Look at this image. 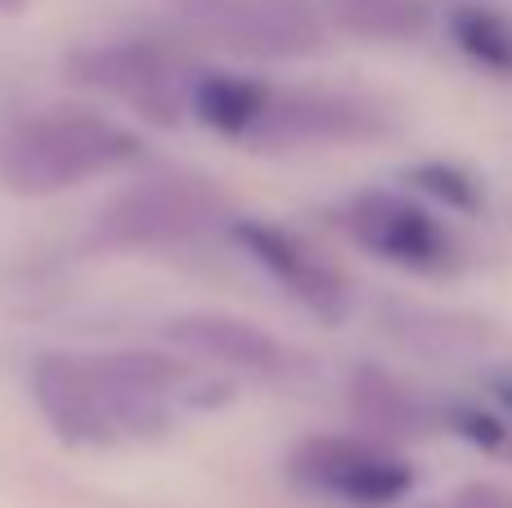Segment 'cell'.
I'll return each instance as SVG.
<instances>
[{
    "label": "cell",
    "instance_id": "6da1fadb",
    "mask_svg": "<svg viewBox=\"0 0 512 508\" xmlns=\"http://www.w3.org/2000/svg\"><path fill=\"white\" fill-rule=\"evenodd\" d=\"M221 392L194 365L162 356H45L32 369V401L41 419L72 446H122L162 437L180 410Z\"/></svg>",
    "mask_w": 512,
    "mask_h": 508
},
{
    "label": "cell",
    "instance_id": "7a4b0ae2",
    "mask_svg": "<svg viewBox=\"0 0 512 508\" xmlns=\"http://www.w3.org/2000/svg\"><path fill=\"white\" fill-rule=\"evenodd\" d=\"M140 158V140L90 108H45L0 144V180L14 194L50 198Z\"/></svg>",
    "mask_w": 512,
    "mask_h": 508
},
{
    "label": "cell",
    "instance_id": "3957f363",
    "mask_svg": "<svg viewBox=\"0 0 512 508\" xmlns=\"http://www.w3.org/2000/svg\"><path fill=\"white\" fill-rule=\"evenodd\" d=\"M292 477L346 508H396L414 491V464L373 437H310L292 450Z\"/></svg>",
    "mask_w": 512,
    "mask_h": 508
},
{
    "label": "cell",
    "instance_id": "277c9868",
    "mask_svg": "<svg viewBox=\"0 0 512 508\" xmlns=\"http://www.w3.org/2000/svg\"><path fill=\"white\" fill-rule=\"evenodd\" d=\"M72 77L81 86L131 104L135 113H144L158 126H176L194 95V81L180 72V63L149 41L90 45V50L72 54Z\"/></svg>",
    "mask_w": 512,
    "mask_h": 508
},
{
    "label": "cell",
    "instance_id": "5b68a950",
    "mask_svg": "<svg viewBox=\"0 0 512 508\" xmlns=\"http://www.w3.org/2000/svg\"><path fill=\"white\" fill-rule=\"evenodd\" d=\"M346 230L364 252H373L387 266L414 270V275H441L459 257L445 221H436L423 203L391 194V189H369L355 198L346 207Z\"/></svg>",
    "mask_w": 512,
    "mask_h": 508
},
{
    "label": "cell",
    "instance_id": "8992f818",
    "mask_svg": "<svg viewBox=\"0 0 512 508\" xmlns=\"http://www.w3.org/2000/svg\"><path fill=\"white\" fill-rule=\"evenodd\" d=\"M207 36L256 59H301L324 45V14L306 0H189Z\"/></svg>",
    "mask_w": 512,
    "mask_h": 508
},
{
    "label": "cell",
    "instance_id": "52a82bcc",
    "mask_svg": "<svg viewBox=\"0 0 512 508\" xmlns=\"http://www.w3.org/2000/svg\"><path fill=\"white\" fill-rule=\"evenodd\" d=\"M216 198L189 180H144L99 212V239L117 248H162L212 230Z\"/></svg>",
    "mask_w": 512,
    "mask_h": 508
},
{
    "label": "cell",
    "instance_id": "ba28073f",
    "mask_svg": "<svg viewBox=\"0 0 512 508\" xmlns=\"http://www.w3.org/2000/svg\"><path fill=\"white\" fill-rule=\"evenodd\" d=\"M239 243L252 252V261L310 315L319 320H342L346 315V279L328 266L319 252H310L297 234L279 230L265 221H239L234 225Z\"/></svg>",
    "mask_w": 512,
    "mask_h": 508
},
{
    "label": "cell",
    "instance_id": "9c48e42d",
    "mask_svg": "<svg viewBox=\"0 0 512 508\" xmlns=\"http://www.w3.org/2000/svg\"><path fill=\"white\" fill-rule=\"evenodd\" d=\"M382 126L378 108L351 95H324V90H270L265 113L252 140L261 144H333L364 140Z\"/></svg>",
    "mask_w": 512,
    "mask_h": 508
},
{
    "label": "cell",
    "instance_id": "30bf717a",
    "mask_svg": "<svg viewBox=\"0 0 512 508\" xmlns=\"http://www.w3.org/2000/svg\"><path fill=\"white\" fill-rule=\"evenodd\" d=\"M167 342L176 351H185V356L203 360V365L234 369V374L270 378V374H283V365H288V351H283L279 338H270L261 324L239 320V315H221V311L176 315L167 324Z\"/></svg>",
    "mask_w": 512,
    "mask_h": 508
},
{
    "label": "cell",
    "instance_id": "8fae6325",
    "mask_svg": "<svg viewBox=\"0 0 512 508\" xmlns=\"http://www.w3.org/2000/svg\"><path fill=\"white\" fill-rule=\"evenodd\" d=\"M319 14L364 41H418L432 27L423 0H319Z\"/></svg>",
    "mask_w": 512,
    "mask_h": 508
},
{
    "label": "cell",
    "instance_id": "7c38bea8",
    "mask_svg": "<svg viewBox=\"0 0 512 508\" xmlns=\"http://www.w3.org/2000/svg\"><path fill=\"white\" fill-rule=\"evenodd\" d=\"M265 99H270V86H261V81L234 77V72H203V77H194L189 108L216 131L252 140L256 122L265 113Z\"/></svg>",
    "mask_w": 512,
    "mask_h": 508
},
{
    "label": "cell",
    "instance_id": "4fadbf2b",
    "mask_svg": "<svg viewBox=\"0 0 512 508\" xmlns=\"http://www.w3.org/2000/svg\"><path fill=\"white\" fill-rule=\"evenodd\" d=\"M351 410L382 437H418L432 423L427 405L409 387H400L396 378L378 374V369H360L351 378Z\"/></svg>",
    "mask_w": 512,
    "mask_h": 508
},
{
    "label": "cell",
    "instance_id": "5bb4252c",
    "mask_svg": "<svg viewBox=\"0 0 512 508\" xmlns=\"http://www.w3.org/2000/svg\"><path fill=\"white\" fill-rule=\"evenodd\" d=\"M450 36L472 63L512 77V23L490 5H459L450 14Z\"/></svg>",
    "mask_w": 512,
    "mask_h": 508
},
{
    "label": "cell",
    "instance_id": "9a60e30c",
    "mask_svg": "<svg viewBox=\"0 0 512 508\" xmlns=\"http://www.w3.org/2000/svg\"><path fill=\"white\" fill-rule=\"evenodd\" d=\"M445 419L477 450H486V455H495V459H512V428L504 419H495L490 410H481V405H454Z\"/></svg>",
    "mask_w": 512,
    "mask_h": 508
},
{
    "label": "cell",
    "instance_id": "2e32d148",
    "mask_svg": "<svg viewBox=\"0 0 512 508\" xmlns=\"http://www.w3.org/2000/svg\"><path fill=\"white\" fill-rule=\"evenodd\" d=\"M418 180H423L427 194L445 198V203H454V207H472V203H477V194H472V189H463V180L454 176V171H445V167H423V171H418Z\"/></svg>",
    "mask_w": 512,
    "mask_h": 508
},
{
    "label": "cell",
    "instance_id": "e0dca14e",
    "mask_svg": "<svg viewBox=\"0 0 512 508\" xmlns=\"http://www.w3.org/2000/svg\"><path fill=\"white\" fill-rule=\"evenodd\" d=\"M436 508H512V495L495 482H472V486H463L450 504H436Z\"/></svg>",
    "mask_w": 512,
    "mask_h": 508
},
{
    "label": "cell",
    "instance_id": "ac0fdd59",
    "mask_svg": "<svg viewBox=\"0 0 512 508\" xmlns=\"http://www.w3.org/2000/svg\"><path fill=\"white\" fill-rule=\"evenodd\" d=\"M23 5H27V0H0V9H5V14H18Z\"/></svg>",
    "mask_w": 512,
    "mask_h": 508
},
{
    "label": "cell",
    "instance_id": "d6986e66",
    "mask_svg": "<svg viewBox=\"0 0 512 508\" xmlns=\"http://www.w3.org/2000/svg\"><path fill=\"white\" fill-rule=\"evenodd\" d=\"M499 396H504V405L512 410V383H508V387H499Z\"/></svg>",
    "mask_w": 512,
    "mask_h": 508
}]
</instances>
